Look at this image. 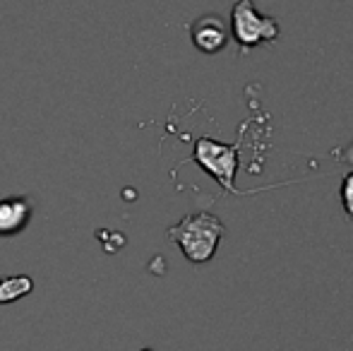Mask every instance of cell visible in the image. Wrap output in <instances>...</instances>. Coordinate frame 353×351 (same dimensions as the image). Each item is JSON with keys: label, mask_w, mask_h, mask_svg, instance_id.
<instances>
[{"label": "cell", "mask_w": 353, "mask_h": 351, "mask_svg": "<svg viewBox=\"0 0 353 351\" xmlns=\"http://www.w3.org/2000/svg\"><path fill=\"white\" fill-rule=\"evenodd\" d=\"M223 236V221L212 212H195L185 214L176 226L168 229V239L178 243L190 263L205 265L214 258L219 241Z\"/></svg>", "instance_id": "cell-1"}, {"label": "cell", "mask_w": 353, "mask_h": 351, "mask_svg": "<svg viewBox=\"0 0 353 351\" xmlns=\"http://www.w3.org/2000/svg\"><path fill=\"white\" fill-rule=\"evenodd\" d=\"M231 37L238 43V53H250L260 43L276 41L281 27L274 17L262 14L252 0H238L231 10Z\"/></svg>", "instance_id": "cell-2"}, {"label": "cell", "mask_w": 353, "mask_h": 351, "mask_svg": "<svg viewBox=\"0 0 353 351\" xmlns=\"http://www.w3.org/2000/svg\"><path fill=\"white\" fill-rule=\"evenodd\" d=\"M192 161H197L226 192H238V145H223V142H216L212 137H200L195 142Z\"/></svg>", "instance_id": "cell-3"}, {"label": "cell", "mask_w": 353, "mask_h": 351, "mask_svg": "<svg viewBox=\"0 0 353 351\" xmlns=\"http://www.w3.org/2000/svg\"><path fill=\"white\" fill-rule=\"evenodd\" d=\"M190 37L197 51L207 53V56H214V53L226 48L228 39H231V29H228L216 14H202L190 27Z\"/></svg>", "instance_id": "cell-4"}, {"label": "cell", "mask_w": 353, "mask_h": 351, "mask_svg": "<svg viewBox=\"0 0 353 351\" xmlns=\"http://www.w3.org/2000/svg\"><path fill=\"white\" fill-rule=\"evenodd\" d=\"M32 212V202L27 197H5V200H0V236H14L27 229Z\"/></svg>", "instance_id": "cell-5"}, {"label": "cell", "mask_w": 353, "mask_h": 351, "mask_svg": "<svg viewBox=\"0 0 353 351\" xmlns=\"http://www.w3.org/2000/svg\"><path fill=\"white\" fill-rule=\"evenodd\" d=\"M34 291V279L27 274H12L0 279V305L14 303Z\"/></svg>", "instance_id": "cell-6"}, {"label": "cell", "mask_w": 353, "mask_h": 351, "mask_svg": "<svg viewBox=\"0 0 353 351\" xmlns=\"http://www.w3.org/2000/svg\"><path fill=\"white\" fill-rule=\"evenodd\" d=\"M341 205H344L346 214L353 219V171L341 183Z\"/></svg>", "instance_id": "cell-7"}, {"label": "cell", "mask_w": 353, "mask_h": 351, "mask_svg": "<svg viewBox=\"0 0 353 351\" xmlns=\"http://www.w3.org/2000/svg\"><path fill=\"white\" fill-rule=\"evenodd\" d=\"M144 351H149V349H144Z\"/></svg>", "instance_id": "cell-8"}]
</instances>
